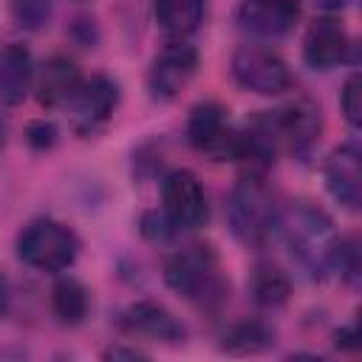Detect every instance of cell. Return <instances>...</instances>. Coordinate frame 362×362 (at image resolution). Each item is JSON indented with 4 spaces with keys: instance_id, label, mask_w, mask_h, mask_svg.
Masks as SVG:
<instances>
[{
    "instance_id": "cell-1",
    "label": "cell",
    "mask_w": 362,
    "mask_h": 362,
    "mask_svg": "<svg viewBox=\"0 0 362 362\" xmlns=\"http://www.w3.org/2000/svg\"><path fill=\"white\" fill-rule=\"evenodd\" d=\"M277 235L288 246L291 257L311 277L334 274L342 238H339L334 221L320 206H314L308 201H291L277 215Z\"/></svg>"
},
{
    "instance_id": "cell-2",
    "label": "cell",
    "mask_w": 362,
    "mask_h": 362,
    "mask_svg": "<svg viewBox=\"0 0 362 362\" xmlns=\"http://www.w3.org/2000/svg\"><path fill=\"white\" fill-rule=\"evenodd\" d=\"M164 283L206 311H218L229 300V280L221 269V260L215 249L204 243L178 249L164 266Z\"/></svg>"
},
{
    "instance_id": "cell-3",
    "label": "cell",
    "mask_w": 362,
    "mask_h": 362,
    "mask_svg": "<svg viewBox=\"0 0 362 362\" xmlns=\"http://www.w3.org/2000/svg\"><path fill=\"white\" fill-rule=\"evenodd\" d=\"M277 204L260 173H246L229 192L226 218L232 235L246 246H263L277 232Z\"/></svg>"
},
{
    "instance_id": "cell-4",
    "label": "cell",
    "mask_w": 362,
    "mask_h": 362,
    "mask_svg": "<svg viewBox=\"0 0 362 362\" xmlns=\"http://www.w3.org/2000/svg\"><path fill=\"white\" fill-rule=\"evenodd\" d=\"M17 255L37 272H65L79 255V238L71 226L54 218H37L17 235Z\"/></svg>"
},
{
    "instance_id": "cell-5",
    "label": "cell",
    "mask_w": 362,
    "mask_h": 362,
    "mask_svg": "<svg viewBox=\"0 0 362 362\" xmlns=\"http://www.w3.org/2000/svg\"><path fill=\"white\" fill-rule=\"evenodd\" d=\"M232 79L243 88V90H252V93H260V96H277L283 90L291 88V71L288 65L260 48V45H243L232 54Z\"/></svg>"
},
{
    "instance_id": "cell-6",
    "label": "cell",
    "mask_w": 362,
    "mask_h": 362,
    "mask_svg": "<svg viewBox=\"0 0 362 362\" xmlns=\"http://www.w3.org/2000/svg\"><path fill=\"white\" fill-rule=\"evenodd\" d=\"M161 212L164 218L181 229H201L209 218L206 192L195 173L189 170H173L161 181Z\"/></svg>"
},
{
    "instance_id": "cell-7",
    "label": "cell",
    "mask_w": 362,
    "mask_h": 362,
    "mask_svg": "<svg viewBox=\"0 0 362 362\" xmlns=\"http://www.w3.org/2000/svg\"><path fill=\"white\" fill-rule=\"evenodd\" d=\"M119 105V88L113 79L96 74L90 79H82L79 88L71 93V99L62 105L68 110L71 127L82 136H93L96 130H102L113 110Z\"/></svg>"
},
{
    "instance_id": "cell-8",
    "label": "cell",
    "mask_w": 362,
    "mask_h": 362,
    "mask_svg": "<svg viewBox=\"0 0 362 362\" xmlns=\"http://www.w3.org/2000/svg\"><path fill=\"white\" fill-rule=\"evenodd\" d=\"M195 71L198 51L184 40H173L153 57L147 71V90L156 102H170L192 82Z\"/></svg>"
},
{
    "instance_id": "cell-9",
    "label": "cell",
    "mask_w": 362,
    "mask_h": 362,
    "mask_svg": "<svg viewBox=\"0 0 362 362\" xmlns=\"http://www.w3.org/2000/svg\"><path fill=\"white\" fill-rule=\"evenodd\" d=\"M187 139L198 153L209 156L212 161H235L238 130L229 124V116L218 102H201L189 110Z\"/></svg>"
},
{
    "instance_id": "cell-10",
    "label": "cell",
    "mask_w": 362,
    "mask_h": 362,
    "mask_svg": "<svg viewBox=\"0 0 362 362\" xmlns=\"http://www.w3.org/2000/svg\"><path fill=\"white\" fill-rule=\"evenodd\" d=\"M235 20L243 31L277 40L286 37L300 20V0H240Z\"/></svg>"
},
{
    "instance_id": "cell-11",
    "label": "cell",
    "mask_w": 362,
    "mask_h": 362,
    "mask_svg": "<svg viewBox=\"0 0 362 362\" xmlns=\"http://www.w3.org/2000/svg\"><path fill=\"white\" fill-rule=\"evenodd\" d=\"M272 116L277 124L280 147L291 150L294 156H308L314 150V144L320 141L322 119H320V107L311 99L300 96V99L283 105L280 110H272Z\"/></svg>"
},
{
    "instance_id": "cell-12",
    "label": "cell",
    "mask_w": 362,
    "mask_h": 362,
    "mask_svg": "<svg viewBox=\"0 0 362 362\" xmlns=\"http://www.w3.org/2000/svg\"><path fill=\"white\" fill-rule=\"evenodd\" d=\"M325 187L331 192V198L356 212L362 204V156L359 147L354 141L339 144L337 150H331V156L325 158Z\"/></svg>"
},
{
    "instance_id": "cell-13",
    "label": "cell",
    "mask_w": 362,
    "mask_h": 362,
    "mask_svg": "<svg viewBox=\"0 0 362 362\" xmlns=\"http://www.w3.org/2000/svg\"><path fill=\"white\" fill-rule=\"evenodd\" d=\"M348 51H351V40L337 17L314 20L303 37V59L317 71H328V68L345 62Z\"/></svg>"
},
{
    "instance_id": "cell-14",
    "label": "cell",
    "mask_w": 362,
    "mask_h": 362,
    "mask_svg": "<svg viewBox=\"0 0 362 362\" xmlns=\"http://www.w3.org/2000/svg\"><path fill=\"white\" fill-rule=\"evenodd\" d=\"M79 82H82V74H79L76 62L71 57L54 54L34 71L31 88L42 107H62L71 99V93L79 88Z\"/></svg>"
},
{
    "instance_id": "cell-15",
    "label": "cell",
    "mask_w": 362,
    "mask_h": 362,
    "mask_svg": "<svg viewBox=\"0 0 362 362\" xmlns=\"http://www.w3.org/2000/svg\"><path fill=\"white\" fill-rule=\"evenodd\" d=\"M122 328L130 334L150 337L156 342H181L184 339V325L175 320L170 308L153 300H139L122 314Z\"/></svg>"
},
{
    "instance_id": "cell-16",
    "label": "cell",
    "mask_w": 362,
    "mask_h": 362,
    "mask_svg": "<svg viewBox=\"0 0 362 362\" xmlns=\"http://www.w3.org/2000/svg\"><path fill=\"white\" fill-rule=\"evenodd\" d=\"M34 85V62L25 45L8 42L0 48V105H20Z\"/></svg>"
},
{
    "instance_id": "cell-17",
    "label": "cell",
    "mask_w": 362,
    "mask_h": 362,
    "mask_svg": "<svg viewBox=\"0 0 362 362\" xmlns=\"http://www.w3.org/2000/svg\"><path fill=\"white\" fill-rule=\"evenodd\" d=\"M153 14L167 37L184 40L198 31L204 20V0H153Z\"/></svg>"
},
{
    "instance_id": "cell-18",
    "label": "cell",
    "mask_w": 362,
    "mask_h": 362,
    "mask_svg": "<svg viewBox=\"0 0 362 362\" xmlns=\"http://www.w3.org/2000/svg\"><path fill=\"white\" fill-rule=\"evenodd\" d=\"M249 291H252V300L260 305V308H277L288 300L291 294V280L288 274L274 266V263H260L255 272H252V280H249Z\"/></svg>"
},
{
    "instance_id": "cell-19",
    "label": "cell",
    "mask_w": 362,
    "mask_h": 362,
    "mask_svg": "<svg viewBox=\"0 0 362 362\" xmlns=\"http://www.w3.org/2000/svg\"><path fill=\"white\" fill-rule=\"evenodd\" d=\"M51 308L62 325H79L88 317V288L76 277H62L51 288Z\"/></svg>"
},
{
    "instance_id": "cell-20",
    "label": "cell",
    "mask_w": 362,
    "mask_h": 362,
    "mask_svg": "<svg viewBox=\"0 0 362 362\" xmlns=\"http://www.w3.org/2000/svg\"><path fill=\"white\" fill-rule=\"evenodd\" d=\"M272 328L260 320H240V322H232L226 331H223V351L229 354H257L263 348L272 345Z\"/></svg>"
},
{
    "instance_id": "cell-21",
    "label": "cell",
    "mask_w": 362,
    "mask_h": 362,
    "mask_svg": "<svg viewBox=\"0 0 362 362\" xmlns=\"http://www.w3.org/2000/svg\"><path fill=\"white\" fill-rule=\"evenodd\" d=\"M11 14L23 28H42L51 20V0H11Z\"/></svg>"
},
{
    "instance_id": "cell-22",
    "label": "cell",
    "mask_w": 362,
    "mask_h": 362,
    "mask_svg": "<svg viewBox=\"0 0 362 362\" xmlns=\"http://www.w3.org/2000/svg\"><path fill=\"white\" fill-rule=\"evenodd\" d=\"M339 107H342V116L351 127H359L362 124V76L354 71L345 85H342V93H339Z\"/></svg>"
},
{
    "instance_id": "cell-23",
    "label": "cell",
    "mask_w": 362,
    "mask_h": 362,
    "mask_svg": "<svg viewBox=\"0 0 362 362\" xmlns=\"http://www.w3.org/2000/svg\"><path fill=\"white\" fill-rule=\"evenodd\" d=\"M334 274H339L345 283H356V277H359V243L354 238H342L339 240Z\"/></svg>"
},
{
    "instance_id": "cell-24",
    "label": "cell",
    "mask_w": 362,
    "mask_h": 362,
    "mask_svg": "<svg viewBox=\"0 0 362 362\" xmlns=\"http://www.w3.org/2000/svg\"><path fill=\"white\" fill-rule=\"evenodd\" d=\"M25 141L34 147V150H48L54 147L57 141V127L51 122H31L25 127Z\"/></svg>"
},
{
    "instance_id": "cell-25",
    "label": "cell",
    "mask_w": 362,
    "mask_h": 362,
    "mask_svg": "<svg viewBox=\"0 0 362 362\" xmlns=\"http://www.w3.org/2000/svg\"><path fill=\"white\" fill-rule=\"evenodd\" d=\"M141 232L150 238V240H167L173 232H175V226L164 218V212L158 215V212H147L144 218H141Z\"/></svg>"
},
{
    "instance_id": "cell-26",
    "label": "cell",
    "mask_w": 362,
    "mask_h": 362,
    "mask_svg": "<svg viewBox=\"0 0 362 362\" xmlns=\"http://www.w3.org/2000/svg\"><path fill=\"white\" fill-rule=\"evenodd\" d=\"M337 345H339V348H348V351H354V348L359 345L356 322H354V325H345V328H339V331H337Z\"/></svg>"
},
{
    "instance_id": "cell-27",
    "label": "cell",
    "mask_w": 362,
    "mask_h": 362,
    "mask_svg": "<svg viewBox=\"0 0 362 362\" xmlns=\"http://www.w3.org/2000/svg\"><path fill=\"white\" fill-rule=\"evenodd\" d=\"M8 308V283H6V274L0 272V317L6 314Z\"/></svg>"
},
{
    "instance_id": "cell-28",
    "label": "cell",
    "mask_w": 362,
    "mask_h": 362,
    "mask_svg": "<svg viewBox=\"0 0 362 362\" xmlns=\"http://www.w3.org/2000/svg\"><path fill=\"white\" fill-rule=\"evenodd\" d=\"M320 8H325V11H342L351 0H314Z\"/></svg>"
},
{
    "instance_id": "cell-29",
    "label": "cell",
    "mask_w": 362,
    "mask_h": 362,
    "mask_svg": "<svg viewBox=\"0 0 362 362\" xmlns=\"http://www.w3.org/2000/svg\"><path fill=\"white\" fill-rule=\"evenodd\" d=\"M105 356H113V359H116V356H127V359H139L141 354H139V351H127V348H113V351H107Z\"/></svg>"
}]
</instances>
